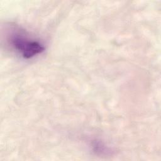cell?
I'll use <instances>...</instances> for the list:
<instances>
[{
  "mask_svg": "<svg viewBox=\"0 0 161 161\" xmlns=\"http://www.w3.org/2000/svg\"><path fill=\"white\" fill-rule=\"evenodd\" d=\"M8 45L24 58H31L41 54L45 49L42 42L19 28L8 30L6 36Z\"/></svg>",
  "mask_w": 161,
  "mask_h": 161,
  "instance_id": "6da1fadb",
  "label": "cell"
}]
</instances>
